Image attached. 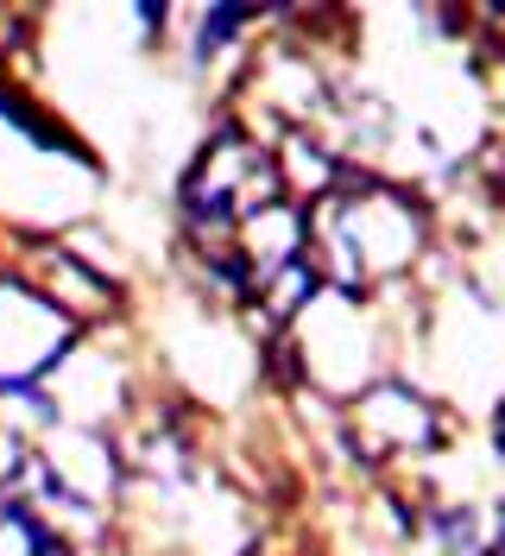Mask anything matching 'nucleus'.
I'll use <instances>...</instances> for the list:
<instances>
[{"label":"nucleus","mask_w":505,"mask_h":556,"mask_svg":"<svg viewBox=\"0 0 505 556\" xmlns=\"http://www.w3.org/2000/svg\"><path fill=\"white\" fill-rule=\"evenodd\" d=\"M303 247H316V266L341 291H367L379 278H399L424 247V208L392 184H329L303 208Z\"/></svg>","instance_id":"f257e3e1"},{"label":"nucleus","mask_w":505,"mask_h":556,"mask_svg":"<svg viewBox=\"0 0 505 556\" xmlns=\"http://www.w3.org/2000/svg\"><path fill=\"white\" fill-rule=\"evenodd\" d=\"M285 197V172L266 146L240 134H222L209 152L197 159V172L184 184V215H190V235L202 247H222L240 222H253L260 208H272Z\"/></svg>","instance_id":"f03ea898"},{"label":"nucleus","mask_w":505,"mask_h":556,"mask_svg":"<svg viewBox=\"0 0 505 556\" xmlns=\"http://www.w3.org/2000/svg\"><path fill=\"white\" fill-rule=\"evenodd\" d=\"M64 348H70V316L58 311V298L0 278V380L33 386L38 374H51L64 361Z\"/></svg>","instance_id":"7ed1b4c3"},{"label":"nucleus","mask_w":505,"mask_h":556,"mask_svg":"<svg viewBox=\"0 0 505 556\" xmlns=\"http://www.w3.org/2000/svg\"><path fill=\"white\" fill-rule=\"evenodd\" d=\"M348 424H354V443H361V455H417L430 450L442 437V417L437 405L424 399V392H411V386H373L367 399L348 412Z\"/></svg>","instance_id":"20e7f679"},{"label":"nucleus","mask_w":505,"mask_h":556,"mask_svg":"<svg viewBox=\"0 0 505 556\" xmlns=\"http://www.w3.org/2000/svg\"><path fill=\"white\" fill-rule=\"evenodd\" d=\"M0 531L20 544V556H70L64 531L45 525L38 513H26V506H13V500H0Z\"/></svg>","instance_id":"39448f33"}]
</instances>
